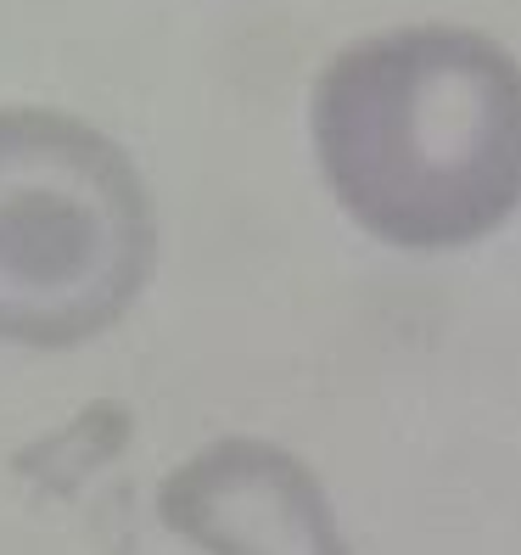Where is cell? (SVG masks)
Here are the masks:
<instances>
[{
  "label": "cell",
  "instance_id": "6da1fadb",
  "mask_svg": "<svg viewBox=\"0 0 521 555\" xmlns=\"http://www.w3.org/2000/svg\"><path fill=\"white\" fill-rule=\"evenodd\" d=\"M314 152L370 236L466 247L521 203V68L471 28L370 35L314 85Z\"/></svg>",
  "mask_w": 521,
  "mask_h": 555
},
{
  "label": "cell",
  "instance_id": "7a4b0ae2",
  "mask_svg": "<svg viewBox=\"0 0 521 555\" xmlns=\"http://www.w3.org/2000/svg\"><path fill=\"white\" fill-rule=\"evenodd\" d=\"M146 185L102 129L0 107V343L74 348L152 275Z\"/></svg>",
  "mask_w": 521,
  "mask_h": 555
},
{
  "label": "cell",
  "instance_id": "3957f363",
  "mask_svg": "<svg viewBox=\"0 0 521 555\" xmlns=\"http://www.w3.org/2000/svg\"><path fill=\"white\" fill-rule=\"evenodd\" d=\"M162 521L208 555H348L309 466L275 443L224 438L162 482Z\"/></svg>",
  "mask_w": 521,
  "mask_h": 555
}]
</instances>
